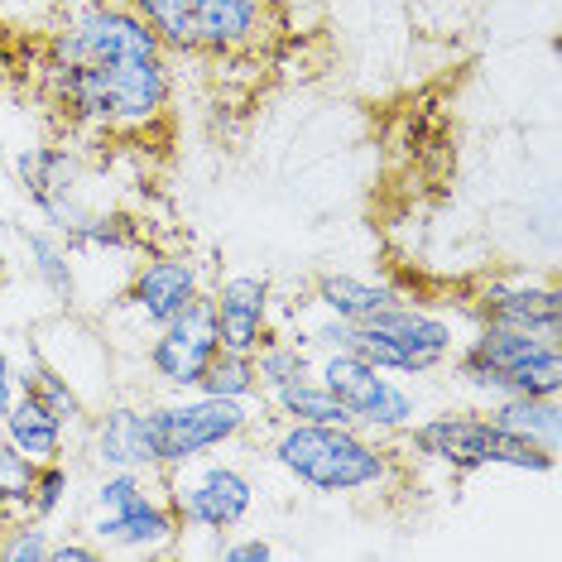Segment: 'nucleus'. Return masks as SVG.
<instances>
[{"label":"nucleus","instance_id":"31","mask_svg":"<svg viewBox=\"0 0 562 562\" xmlns=\"http://www.w3.org/2000/svg\"><path fill=\"white\" fill-rule=\"evenodd\" d=\"M92 558H101L92 539H54V548H48V562H92Z\"/></svg>","mask_w":562,"mask_h":562},{"label":"nucleus","instance_id":"35","mask_svg":"<svg viewBox=\"0 0 562 562\" xmlns=\"http://www.w3.org/2000/svg\"><path fill=\"white\" fill-rule=\"evenodd\" d=\"M0 5H5V0H0Z\"/></svg>","mask_w":562,"mask_h":562},{"label":"nucleus","instance_id":"16","mask_svg":"<svg viewBox=\"0 0 562 562\" xmlns=\"http://www.w3.org/2000/svg\"><path fill=\"white\" fill-rule=\"evenodd\" d=\"M87 447H92V462L101 471H155L159 476L145 404L121 400V404L97 408V414L87 418Z\"/></svg>","mask_w":562,"mask_h":562},{"label":"nucleus","instance_id":"2","mask_svg":"<svg viewBox=\"0 0 562 562\" xmlns=\"http://www.w3.org/2000/svg\"><path fill=\"white\" fill-rule=\"evenodd\" d=\"M270 462L313 495H366L394 481V452L356 424H284L270 442Z\"/></svg>","mask_w":562,"mask_h":562},{"label":"nucleus","instance_id":"26","mask_svg":"<svg viewBox=\"0 0 562 562\" xmlns=\"http://www.w3.org/2000/svg\"><path fill=\"white\" fill-rule=\"evenodd\" d=\"M202 394L216 400H260V380H255V356L240 351H216L212 366L202 370Z\"/></svg>","mask_w":562,"mask_h":562},{"label":"nucleus","instance_id":"17","mask_svg":"<svg viewBox=\"0 0 562 562\" xmlns=\"http://www.w3.org/2000/svg\"><path fill=\"white\" fill-rule=\"evenodd\" d=\"M270 30V0H193L198 58L250 54Z\"/></svg>","mask_w":562,"mask_h":562},{"label":"nucleus","instance_id":"19","mask_svg":"<svg viewBox=\"0 0 562 562\" xmlns=\"http://www.w3.org/2000/svg\"><path fill=\"white\" fill-rule=\"evenodd\" d=\"M0 432H5V438L15 442V452H24L34 467L68 457V424H63L58 414H48V408L34 400V394H24V390L15 394V404L5 408Z\"/></svg>","mask_w":562,"mask_h":562},{"label":"nucleus","instance_id":"25","mask_svg":"<svg viewBox=\"0 0 562 562\" xmlns=\"http://www.w3.org/2000/svg\"><path fill=\"white\" fill-rule=\"evenodd\" d=\"M313 366V356L299 347V341L289 337V331H270V337L255 347V380H260V394L279 390L284 380L303 375V370Z\"/></svg>","mask_w":562,"mask_h":562},{"label":"nucleus","instance_id":"21","mask_svg":"<svg viewBox=\"0 0 562 562\" xmlns=\"http://www.w3.org/2000/svg\"><path fill=\"white\" fill-rule=\"evenodd\" d=\"M404 293L385 284V279H366V274H317L313 284V308L327 313V317H341V323H366V317H375L380 308H390V303H400Z\"/></svg>","mask_w":562,"mask_h":562},{"label":"nucleus","instance_id":"28","mask_svg":"<svg viewBox=\"0 0 562 562\" xmlns=\"http://www.w3.org/2000/svg\"><path fill=\"white\" fill-rule=\"evenodd\" d=\"M48 548H54V529L34 515H20L0 533V562H48Z\"/></svg>","mask_w":562,"mask_h":562},{"label":"nucleus","instance_id":"15","mask_svg":"<svg viewBox=\"0 0 562 562\" xmlns=\"http://www.w3.org/2000/svg\"><path fill=\"white\" fill-rule=\"evenodd\" d=\"M207 293H212L222 351L255 356V347L274 331V284L265 274H226Z\"/></svg>","mask_w":562,"mask_h":562},{"label":"nucleus","instance_id":"27","mask_svg":"<svg viewBox=\"0 0 562 562\" xmlns=\"http://www.w3.org/2000/svg\"><path fill=\"white\" fill-rule=\"evenodd\" d=\"M72 501V467L68 457H58V462H44L34 467V485H30V505H24V515L34 519H58L63 509H68Z\"/></svg>","mask_w":562,"mask_h":562},{"label":"nucleus","instance_id":"6","mask_svg":"<svg viewBox=\"0 0 562 562\" xmlns=\"http://www.w3.org/2000/svg\"><path fill=\"white\" fill-rule=\"evenodd\" d=\"M457 347H462V331H457L452 317L432 313L414 299L390 303V308H380L375 317L351 327V351L404 380L438 375L457 356Z\"/></svg>","mask_w":562,"mask_h":562},{"label":"nucleus","instance_id":"29","mask_svg":"<svg viewBox=\"0 0 562 562\" xmlns=\"http://www.w3.org/2000/svg\"><path fill=\"white\" fill-rule=\"evenodd\" d=\"M30 485H34V462L24 452H15V442L0 432V495L24 515L30 505Z\"/></svg>","mask_w":562,"mask_h":562},{"label":"nucleus","instance_id":"34","mask_svg":"<svg viewBox=\"0 0 562 562\" xmlns=\"http://www.w3.org/2000/svg\"><path fill=\"white\" fill-rule=\"evenodd\" d=\"M10 274V246H5V232H0V279Z\"/></svg>","mask_w":562,"mask_h":562},{"label":"nucleus","instance_id":"32","mask_svg":"<svg viewBox=\"0 0 562 562\" xmlns=\"http://www.w3.org/2000/svg\"><path fill=\"white\" fill-rule=\"evenodd\" d=\"M20 394V375H15V356H10V347L0 341V418H5V408L15 404Z\"/></svg>","mask_w":562,"mask_h":562},{"label":"nucleus","instance_id":"23","mask_svg":"<svg viewBox=\"0 0 562 562\" xmlns=\"http://www.w3.org/2000/svg\"><path fill=\"white\" fill-rule=\"evenodd\" d=\"M15 375H20V390L34 394V400H40L48 414H58L68 428H82L87 418H92V414H87V394L72 385L63 370L48 366L40 351H30L24 361H15Z\"/></svg>","mask_w":562,"mask_h":562},{"label":"nucleus","instance_id":"9","mask_svg":"<svg viewBox=\"0 0 562 562\" xmlns=\"http://www.w3.org/2000/svg\"><path fill=\"white\" fill-rule=\"evenodd\" d=\"M313 370L323 375V385L337 394V404L351 414V424L361 432H375V438H400V432L424 414L418 404V390L408 385L404 375H390V370L370 366L366 356L356 351H327L313 356Z\"/></svg>","mask_w":562,"mask_h":562},{"label":"nucleus","instance_id":"12","mask_svg":"<svg viewBox=\"0 0 562 562\" xmlns=\"http://www.w3.org/2000/svg\"><path fill=\"white\" fill-rule=\"evenodd\" d=\"M15 183L24 188L30 207L40 212L44 226L68 236L72 226L92 212L87 202V164L68 145H30L15 155Z\"/></svg>","mask_w":562,"mask_h":562},{"label":"nucleus","instance_id":"10","mask_svg":"<svg viewBox=\"0 0 562 562\" xmlns=\"http://www.w3.org/2000/svg\"><path fill=\"white\" fill-rule=\"evenodd\" d=\"M159 481L178 524L198 533H232L255 509V481L236 462H216V452L159 471Z\"/></svg>","mask_w":562,"mask_h":562},{"label":"nucleus","instance_id":"20","mask_svg":"<svg viewBox=\"0 0 562 562\" xmlns=\"http://www.w3.org/2000/svg\"><path fill=\"white\" fill-rule=\"evenodd\" d=\"M481 414L505 432H515L524 442H539L543 452H562V404L558 394H505V400L481 404Z\"/></svg>","mask_w":562,"mask_h":562},{"label":"nucleus","instance_id":"33","mask_svg":"<svg viewBox=\"0 0 562 562\" xmlns=\"http://www.w3.org/2000/svg\"><path fill=\"white\" fill-rule=\"evenodd\" d=\"M15 519H20V509L10 505L5 495H0V533H5V529H10V524H15Z\"/></svg>","mask_w":562,"mask_h":562},{"label":"nucleus","instance_id":"5","mask_svg":"<svg viewBox=\"0 0 562 562\" xmlns=\"http://www.w3.org/2000/svg\"><path fill=\"white\" fill-rule=\"evenodd\" d=\"M87 539L101 553H169L183 539L173 505L164 501V485L155 471H101L92 485V515H87Z\"/></svg>","mask_w":562,"mask_h":562},{"label":"nucleus","instance_id":"3","mask_svg":"<svg viewBox=\"0 0 562 562\" xmlns=\"http://www.w3.org/2000/svg\"><path fill=\"white\" fill-rule=\"evenodd\" d=\"M404 452L414 462H428V467H442V471H491V467H505V471H553L558 457L543 452L539 442H524L515 432H505L501 424L481 414V408H438V414H418L404 432Z\"/></svg>","mask_w":562,"mask_h":562},{"label":"nucleus","instance_id":"1","mask_svg":"<svg viewBox=\"0 0 562 562\" xmlns=\"http://www.w3.org/2000/svg\"><path fill=\"white\" fill-rule=\"evenodd\" d=\"M44 92L68 125L92 135H149L169 116V54L116 63H44Z\"/></svg>","mask_w":562,"mask_h":562},{"label":"nucleus","instance_id":"18","mask_svg":"<svg viewBox=\"0 0 562 562\" xmlns=\"http://www.w3.org/2000/svg\"><path fill=\"white\" fill-rule=\"evenodd\" d=\"M20 246H24V265L40 279V289L58 308H72L82 299V279H78V255H72L68 236L54 226H20Z\"/></svg>","mask_w":562,"mask_h":562},{"label":"nucleus","instance_id":"7","mask_svg":"<svg viewBox=\"0 0 562 562\" xmlns=\"http://www.w3.org/2000/svg\"><path fill=\"white\" fill-rule=\"evenodd\" d=\"M145 418H149V438H155L159 471H169L246 438L255 424V400H216V394L188 390V394H169L159 404H145Z\"/></svg>","mask_w":562,"mask_h":562},{"label":"nucleus","instance_id":"30","mask_svg":"<svg viewBox=\"0 0 562 562\" xmlns=\"http://www.w3.org/2000/svg\"><path fill=\"white\" fill-rule=\"evenodd\" d=\"M216 558H222V562H265V558H274V543H270V539H236V543H216Z\"/></svg>","mask_w":562,"mask_h":562},{"label":"nucleus","instance_id":"13","mask_svg":"<svg viewBox=\"0 0 562 562\" xmlns=\"http://www.w3.org/2000/svg\"><path fill=\"white\" fill-rule=\"evenodd\" d=\"M216 351H222V337H216L212 293H198L178 317H169L164 327L149 331L145 366L169 394H188L202 385V370L212 366Z\"/></svg>","mask_w":562,"mask_h":562},{"label":"nucleus","instance_id":"11","mask_svg":"<svg viewBox=\"0 0 562 562\" xmlns=\"http://www.w3.org/2000/svg\"><path fill=\"white\" fill-rule=\"evenodd\" d=\"M207 289L212 284H207V274H202V265L193 260V255L155 250V255H145V260L131 265V279H125L116 313L111 317H125L135 331H155Z\"/></svg>","mask_w":562,"mask_h":562},{"label":"nucleus","instance_id":"8","mask_svg":"<svg viewBox=\"0 0 562 562\" xmlns=\"http://www.w3.org/2000/svg\"><path fill=\"white\" fill-rule=\"evenodd\" d=\"M164 54L159 34L135 15L125 0H87L48 24L44 63H116V58H155Z\"/></svg>","mask_w":562,"mask_h":562},{"label":"nucleus","instance_id":"22","mask_svg":"<svg viewBox=\"0 0 562 562\" xmlns=\"http://www.w3.org/2000/svg\"><path fill=\"white\" fill-rule=\"evenodd\" d=\"M265 404L279 414V424H351V414L337 404V394L323 385V375L308 366L303 375L284 380L279 390L260 394Z\"/></svg>","mask_w":562,"mask_h":562},{"label":"nucleus","instance_id":"24","mask_svg":"<svg viewBox=\"0 0 562 562\" xmlns=\"http://www.w3.org/2000/svg\"><path fill=\"white\" fill-rule=\"evenodd\" d=\"M125 5L159 34L164 54H198V44H193V0H125Z\"/></svg>","mask_w":562,"mask_h":562},{"label":"nucleus","instance_id":"4","mask_svg":"<svg viewBox=\"0 0 562 562\" xmlns=\"http://www.w3.org/2000/svg\"><path fill=\"white\" fill-rule=\"evenodd\" d=\"M452 380L481 404L505 394H558L562 390V347L533 331L471 323L452 361Z\"/></svg>","mask_w":562,"mask_h":562},{"label":"nucleus","instance_id":"14","mask_svg":"<svg viewBox=\"0 0 562 562\" xmlns=\"http://www.w3.org/2000/svg\"><path fill=\"white\" fill-rule=\"evenodd\" d=\"M471 323L533 331L543 341L562 337V293L539 274H491L471 293Z\"/></svg>","mask_w":562,"mask_h":562}]
</instances>
